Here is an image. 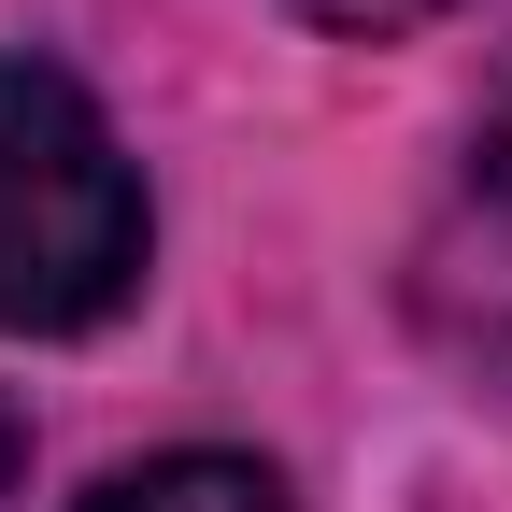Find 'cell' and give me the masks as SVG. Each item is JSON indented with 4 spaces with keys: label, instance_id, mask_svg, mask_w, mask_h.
<instances>
[{
    "label": "cell",
    "instance_id": "cell-1",
    "mask_svg": "<svg viewBox=\"0 0 512 512\" xmlns=\"http://www.w3.org/2000/svg\"><path fill=\"white\" fill-rule=\"evenodd\" d=\"M143 285V171L57 57H0V328H100Z\"/></svg>",
    "mask_w": 512,
    "mask_h": 512
},
{
    "label": "cell",
    "instance_id": "cell-4",
    "mask_svg": "<svg viewBox=\"0 0 512 512\" xmlns=\"http://www.w3.org/2000/svg\"><path fill=\"white\" fill-rule=\"evenodd\" d=\"M313 29H413V15H441V0H299Z\"/></svg>",
    "mask_w": 512,
    "mask_h": 512
},
{
    "label": "cell",
    "instance_id": "cell-3",
    "mask_svg": "<svg viewBox=\"0 0 512 512\" xmlns=\"http://www.w3.org/2000/svg\"><path fill=\"white\" fill-rule=\"evenodd\" d=\"M86 512H285V484L256 456H143V470H114Z\"/></svg>",
    "mask_w": 512,
    "mask_h": 512
},
{
    "label": "cell",
    "instance_id": "cell-2",
    "mask_svg": "<svg viewBox=\"0 0 512 512\" xmlns=\"http://www.w3.org/2000/svg\"><path fill=\"white\" fill-rule=\"evenodd\" d=\"M413 328L441 356H470V370H512V86L470 128L441 214L413 228Z\"/></svg>",
    "mask_w": 512,
    "mask_h": 512
},
{
    "label": "cell",
    "instance_id": "cell-5",
    "mask_svg": "<svg viewBox=\"0 0 512 512\" xmlns=\"http://www.w3.org/2000/svg\"><path fill=\"white\" fill-rule=\"evenodd\" d=\"M0 470H15V413H0Z\"/></svg>",
    "mask_w": 512,
    "mask_h": 512
}]
</instances>
